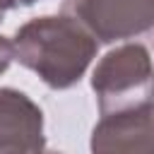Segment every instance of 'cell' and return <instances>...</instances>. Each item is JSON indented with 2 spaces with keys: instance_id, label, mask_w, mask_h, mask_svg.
<instances>
[{
  "instance_id": "1",
  "label": "cell",
  "mask_w": 154,
  "mask_h": 154,
  "mask_svg": "<svg viewBox=\"0 0 154 154\" xmlns=\"http://www.w3.org/2000/svg\"><path fill=\"white\" fill-rule=\"evenodd\" d=\"M12 51L19 63L36 70L43 82L63 89L82 77L84 67L94 58L96 43L77 19L43 17L17 31Z\"/></svg>"
},
{
  "instance_id": "2",
  "label": "cell",
  "mask_w": 154,
  "mask_h": 154,
  "mask_svg": "<svg viewBox=\"0 0 154 154\" xmlns=\"http://www.w3.org/2000/svg\"><path fill=\"white\" fill-rule=\"evenodd\" d=\"M101 70L118 75V79L94 75V89L99 91V99H101V113H106L111 101L116 103V108L132 106V103L142 106L154 94L152 65L142 46H128L106 55V60L101 63Z\"/></svg>"
},
{
  "instance_id": "3",
  "label": "cell",
  "mask_w": 154,
  "mask_h": 154,
  "mask_svg": "<svg viewBox=\"0 0 154 154\" xmlns=\"http://www.w3.org/2000/svg\"><path fill=\"white\" fill-rule=\"evenodd\" d=\"M65 12H72V19L101 41L125 38L154 24V0H67Z\"/></svg>"
},
{
  "instance_id": "4",
  "label": "cell",
  "mask_w": 154,
  "mask_h": 154,
  "mask_svg": "<svg viewBox=\"0 0 154 154\" xmlns=\"http://www.w3.org/2000/svg\"><path fill=\"white\" fill-rule=\"evenodd\" d=\"M94 154H154V106L116 113L94 130Z\"/></svg>"
},
{
  "instance_id": "5",
  "label": "cell",
  "mask_w": 154,
  "mask_h": 154,
  "mask_svg": "<svg viewBox=\"0 0 154 154\" xmlns=\"http://www.w3.org/2000/svg\"><path fill=\"white\" fill-rule=\"evenodd\" d=\"M41 149V111L19 91L0 89V154Z\"/></svg>"
},
{
  "instance_id": "6",
  "label": "cell",
  "mask_w": 154,
  "mask_h": 154,
  "mask_svg": "<svg viewBox=\"0 0 154 154\" xmlns=\"http://www.w3.org/2000/svg\"><path fill=\"white\" fill-rule=\"evenodd\" d=\"M10 58H12V46H10L7 41H2V38H0V72L7 67Z\"/></svg>"
},
{
  "instance_id": "7",
  "label": "cell",
  "mask_w": 154,
  "mask_h": 154,
  "mask_svg": "<svg viewBox=\"0 0 154 154\" xmlns=\"http://www.w3.org/2000/svg\"><path fill=\"white\" fill-rule=\"evenodd\" d=\"M31 2H36V0H0V19H2V14H5L7 7H14V5H31Z\"/></svg>"
},
{
  "instance_id": "8",
  "label": "cell",
  "mask_w": 154,
  "mask_h": 154,
  "mask_svg": "<svg viewBox=\"0 0 154 154\" xmlns=\"http://www.w3.org/2000/svg\"><path fill=\"white\" fill-rule=\"evenodd\" d=\"M29 154H53V152H41V149H36V152H29Z\"/></svg>"
}]
</instances>
